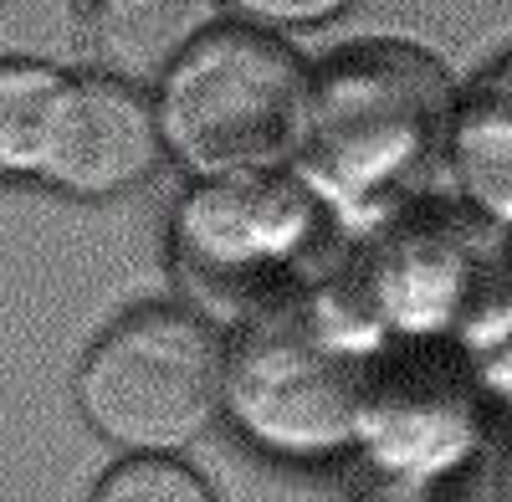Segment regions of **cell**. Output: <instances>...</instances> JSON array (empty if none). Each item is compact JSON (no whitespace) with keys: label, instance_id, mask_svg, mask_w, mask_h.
Instances as JSON below:
<instances>
[{"label":"cell","instance_id":"cell-6","mask_svg":"<svg viewBox=\"0 0 512 502\" xmlns=\"http://www.w3.org/2000/svg\"><path fill=\"white\" fill-rule=\"evenodd\" d=\"M323 205L297 170L195 180L169 216L175 277L195 313L216 328H246L292 303L303 292Z\"/></svg>","mask_w":512,"mask_h":502},{"label":"cell","instance_id":"cell-3","mask_svg":"<svg viewBox=\"0 0 512 502\" xmlns=\"http://www.w3.org/2000/svg\"><path fill=\"white\" fill-rule=\"evenodd\" d=\"M149 98L164 159L190 180L277 175L292 170L303 139L308 62L287 36L221 21Z\"/></svg>","mask_w":512,"mask_h":502},{"label":"cell","instance_id":"cell-11","mask_svg":"<svg viewBox=\"0 0 512 502\" xmlns=\"http://www.w3.org/2000/svg\"><path fill=\"white\" fill-rule=\"evenodd\" d=\"M88 502H216V492L180 456H118Z\"/></svg>","mask_w":512,"mask_h":502},{"label":"cell","instance_id":"cell-4","mask_svg":"<svg viewBox=\"0 0 512 502\" xmlns=\"http://www.w3.org/2000/svg\"><path fill=\"white\" fill-rule=\"evenodd\" d=\"M226 333L185 303H144L103 328L72 400L118 456H185L226 415Z\"/></svg>","mask_w":512,"mask_h":502},{"label":"cell","instance_id":"cell-9","mask_svg":"<svg viewBox=\"0 0 512 502\" xmlns=\"http://www.w3.org/2000/svg\"><path fill=\"white\" fill-rule=\"evenodd\" d=\"M441 164L461 205L512 231V52L487 62L466 88H456Z\"/></svg>","mask_w":512,"mask_h":502},{"label":"cell","instance_id":"cell-12","mask_svg":"<svg viewBox=\"0 0 512 502\" xmlns=\"http://www.w3.org/2000/svg\"><path fill=\"white\" fill-rule=\"evenodd\" d=\"M359 0H221L226 21L272 31V36H297V31H323L338 16H349Z\"/></svg>","mask_w":512,"mask_h":502},{"label":"cell","instance_id":"cell-2","mask_svg":"<svg viewBox=\"0 0 512 502\" xmlns=\"http://www.w3.org/2000/svg\"><path fill=\"white\" fill-rule=\"evenodd\" d=\"M374 349L359 318L308 292L241 328L226 354V415L282 462H328L359 446L374 385Z\"/></svg>","mask_w":512,"mask_h":502},{"label":"cell","instance_id":"cell-8","mask_svg":"<svg viewBox=\"0 0 512 502\" xmlns=\"http://www.w3.org/2000/svg\"><path fill=\"white\" fill-rule=\"evenodd\" d=\"M221 21V0H88V67L154 93Z\"/></svg>","mask_w":512,"mask_h":502},{"label":"cell","instance_id":"cell-15","mask_svg":"<svg viewBox=\"0 0 512 502\" xmlns=\"http://www.w3.org/2000/svg\"><path fill=\"white\" fill-rule=\"evenodd\" d=\"M497 502H512V446L502 451V467H497Z\"/></svg>","mask_w":512,"mask_h":502},{"label":"cell","instance_id":"cell-1","mask_svg":"<svg viewBox=\"0 0 512 502\" xmlns=\"http://www.w3.org/2000/svg\"><path fill=\"white\" fill-rule=\"evenodd\" d=\"M456 82L410 41H359L308 67L292 170L323 200H374L441 159Z\"/></svg>","mask_w":512,"mask_h":502},{"label":"cell","instance_id":"cell-14","mask_svg":"<svg viewBox=\"0 0 512 502\" xmlns=\"http://www.w3.org/2000/svg\"><path fill=\"white\" fill-rule=\"evenodd\" d=\"M492 385L512 400V313H507V323H502V344H497V354H492Z\"/></svg>","mask_w":512,"mask_h":502},{"label":"cell","instance_id":"cell-7","mask_svg":"<svg viewBox=\"0 0 512 502\" xmlns=\"http://www.w3.org/2000/svg\"><path fill=\"white\" fill-rule=\"evenodd\" d=\"M359 446L405 482H431L477 446V395L456 364L431 359H374V385L364 405Z\"/></svg>","mask_w":512,"mask_h":502},{"label":"cell","instance_id":"cell-5","mask_svg":"<svg viewBox=\"0 0 512 502\" xmlns=\"http://www.w3.org/2000/svg\"><path fill=\"white\" fill-rule=\"evenodd\" d=\"M154 98L103 72H0V185L123 200L164 170Z\"/></svg>","mask_w":512,"mask_h":502},{"label":"cell","instance_id":"cell-10","mask_svg":"<svg viewBox=\"0 0 512 502\" xmlns=\"http://www.w3.org/2000/svg\"><path fill=\"white\" fill-rule=\"evenodd\" d=\"M0 72H88V0H0Z\"/></svg>","mask_w":512,"mask_h":502},{"label":"cell","instance_id":"cell-13","mask_svg":"<svg viewBox=\"0 0 512 502\" xmlns=\"http://www.w3.org/2000/svg\"><path fill=\"white\" fill-rule=\"evenodd\" d=\"M359 502H461V497L441 492L436 482H405V477H395L390 487H379V492H364Z\"/></svg>","mask_w":512,"mask_h":502}]
</instances>
